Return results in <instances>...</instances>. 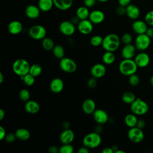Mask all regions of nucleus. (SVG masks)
<instances>
[{"label":"nucleus","mask_w":153,"mask_h":153,"mask_svg":"<svg viewBox=\"0 0 153 153\" xmlns=\"http://www.w3.org/2000/svg\"><path fill=\"white\" fill-rule=\"evenodd\" d=\"M128 82L133 87L137 86L140 82L139 76L136 73L128 76Z\"/></svg>","instance_id":"nucleus-39"},{"label":"nucleus","mask_w":153,"mask_h":153,"mask_svg":"<svg viewBox=\"0 0 153 153\" xmlns=\"http://www.w3.org/2000/svg\"><path fill=\"white\" fill-rule=\"evenodd\" d=\"M97 1V0H84V4L85 7L90 8L93 7Z\"/></svg>","instance_id":"nucleus-44"},{"label":"nucleus","mask_w":153,"mask_h":153,"mask_svg":"<svg viewBox=\"0 0 153 153\" xmlns=\"http://www.w3.org/2000/svg\"><path fill=\"white\" fill-rule=\"evenodd\" d=\"M42 71V68L41 65L38 64H33L30 65L29 73L33 75L34 77H37L41 74Z\"/></svg>","instance_id":"nucleus-34"},{"label":"nucleus","mask_w":153,"mask_h":153,"mask_svg":"<svg viewBox=\"0 0 153 153\" xmlns=\"http://www.w3.org/2000/svg\"><path fill=\"white\" fill-rule=\"evenodd\" d=\"M102 153H113L114 151L112 149V148L111 147H106L104 148L102 150Z\"/></svg>","instance_id":"nucleus-52"},{"label":"nucleus","mask_w":153,"mask_h":153,"mask_svg":"<svg viewBox=\"0 0 153 153\" xmlns=\"http://www.w3.org/2000/svg\"><path fill=\"white\" fill-rule=\"evenodd\" d=\"M115 153H125V151H122V150H120L119 149L115 152Z\"/></svg>","instance_id":"nucleus-59"},{"label":"nucleus","mask_w":153,"mask_h":153,"mask_svg":"<svg viewBox=\"0 0 153 153\" xmlns=\"http://www.w3.org/2000/svg\"><path fill=\"white\" fill-rule=\"evenodd\" d=\"M78 153H88L89 152V148L87 146L83 145V146L80 147L78 150Z\"/></svg>","instance_id":"nucleus-50"},{"label":"nucleus","mask_w":153,"mask_h":153,"mask_svg":"<svg viewBox=\"0 0 153 153\" xmlns=\"http://www.w3.org/2000/svg\"><path fill=\"white\" fill-rule=\"evenodd\" d=\"M25 109L27 112L29 114H35L39 111L40 105L35 100H29L25 103Z\"/></svg>","instance_id":"nucleus-24"},{"label":"nucleus","mask_w":153,"mask_h":153,"mask_svg":"<svg viewBox=\"0 0 153 153\" xmlns=\"http://www.w3.org/2000/svg\"><path fill=\"white\" fill-rule=\"evenodd\" d=\"M103 38H102L100 35H94L91 38L90 40V44L93 47H99L100 45H102L103 42Z\"/></svg>","instance_id":"nucleus-36"},{"label":"nucleus","mask_w":153,"mask_h":153,"mask_svg":"<svg viewBox=\"0 0 153 153\" xmlns=\"http://www.w3.org/2000/svg\"><path fill=\"white\" fill-rule=\"evenodd\" d=\"M48 151L50 153H57V152H59V148L57 147L56 146L52 145L48 148Z\"/></svg>","instance_id":"nucleus-48"},{"label":"nucleus","mask_w":153,"mask_h":153,"mask_svg":"<svg viewBox=\"0 0 153 153\" xmlns=\"http://www.w3.org/2000/svg\"><path fill=\"white\" fill-rule=\"evenodd\" d=\"M93 116L94 121L100 124H103L109 120V116L107 112L102 109H96L93 113Z\"/></svg>","instance_id":"nucleus-13"},{"label":"nucleus","mask_w":153,"mask_h":153,"mask_svg":"<svg viewBox=\"0 0 153 153\" xmlns=\"http://www.w3.org/2000/svg\"><path fill=\"white\" fill-rule=\"evenodd\" d=\"M90 12L88 7L84 6H81L78 7L76 11V16L80 20L88 19Z\"/></svg>","instance_id":"nucleus-28"},{"label":"nucleus","mask_w":153,"mask_h":153,"mask_svg":"<svg viewBox=\"0 0 153 153\" xmlns=\"http://www.w3.org/2000/svg\"><path fill=\"white\" fill-rule=\"evenodd\" d=\"M54 5L60 10L65 11L69 9L73 4V0H53Z\"/></svg>","instance_id":"nucleus-25"},{"label":"nucleus","mask_w":153,"mask_h":153,"mask_svg":"<svg viewBox=\"0 0 153 153\" xmlns=\"http://www.w3.org/2000/svg\"><path fill=\"white\" fill-rule=\"evenodd\" d=\"M54 41L48 37H45L44 39H42V48L47 50L50 51L52 50L54 47Z\"/></svg>","instance_id":"nucleus-33"},{"label":"nucleus","mask_w":153,"mask_h":153,"mask_svg":"<svg viewBox=\"0 0 153 153\" xmlns=\"http://www.w3.org/2000/svg\"><path fill=\"white\" fill-rule=\"evenodd\" d=\"M149 38H152L153 37V27H148L146 33H145Z\"/></svg>","instance_id":"nucleus-51"},{"label":"nucleus","mask_w":153,"mask_h":153,"mask_svg":"<svg viewBox=\"0 0 153 153\" xmlns=\"http://www.w3.org/2000/svg\"><path fill=\"white\" fill-rule=\"evenodd\" d=\"M150 83H151V85H152V87H153V75L150 78Z\"/></svg>","instance_id":"nucleus-58"},{"label":"nucleus","mask_w":153,"mask_h":153,"mask_svg":"<svg viewBox=\"0 0 153 153\" xmlns=\"http://www.w3.org/2000/svg\"><path fill=\"white\" fill-rule=\"evenodd\" d=\"M130 109L131 112L136 115H143L148 112L149 106L145 101L140 98H136L130 104Z\"/></svg>","instance_id":"nucleus-5"},{"label":"nucleus","mask_w":153,"mask_h":153,"mask_svg":"<svg viewBox=\"0 0 153 153\" xmlns=\"http://www.w3.org/2000/svg\"><path fill=\"white\" fill-rule=\"evenodd\" d=\"M5 112L4 110L2 109H0V120H2L4 119V118L5 117Z\"/></svg>","instance_id":"nucleus-54"},{"label":"nucleus","mask_w":153,"mask_h":153,"mask_svg":"<svg viewBox=\"0 0 153 153\" xmlns=\"http://www.w3.org/2000/svg\"><path fill=\"white\" fill-rule=\"evenodd\" d=\"M64 88L63 81L60 78L53 79L50 84V89L54 93H59Z\"/></svg>","instance_id":"nucleus-17"},{"label":"nucleus","mask_w":153,"mask_h":153,"mask_svg":"<svg viewBox=\"0 0 153 153\" xmlns=\"http://www.w3.org/2000/svg\"><path fill=\"white\" fill-rule=\"evenodd\" d=\"M60 140L63 143H71L75 139L74 131L69 129H64L60 134Z\"/></svg>","instance_id":"nucleus-16"},{"label":"nucleus","mask_w":153,"mask_h":153,"mask_svg":"<svg viewBox=\"0 0 153 153\" xmlns=\"http://www.w3.org/2000/svg\"><path fill=\"white\" fill-rule=\"evenodd\" d=\"M111 148H112V149H113V151H114V152H115L119 149L118 147L117 146H116V145H114V146H112Z\"/></svg>","instance_id":"nucleus-57"},{"label":"nucleus","mask_w":153,"mask_h":153,"mask_svg":"<svg viewBox=\"0 0 153 153\" xmlns=\"http://www.w3.org/2000/svg\"><path fill=\"white\" fill-rule=\"evenodd\" d=\"M4 80V76L2 72H0V83L2 84Z\"/></svg>","instance_id":"nucleus-56"},{"label":"nucleus","mask_w":153,"mask_h":153,"mask_svg":"<svg viewBox=\"0 0 153 153\" xmlns=\"http://www.w3.org/2000/svg\"><path fill=\"white\" fill-rule=\"evenodd\" d=\"M16 138L22 141H26L29 139L30 137V131L25 128H19L15 131Z\"/></svg>","instance_id":"nucleus-26"},{"label":"nucleus","mask_w":153,"mask_h":153,"mask_svg":"<svg viewBox=\"0 0 153 153\" xmlns=\"http://www.w3.org/2000/svg\"><path fill=\"white\" fill-rule=\"evenodd\" d=\"M97 78L94 77H92L90 78L87 81V86L90 88H94L97 86Z\"/></svg>","instance_id":"nucleus-43"},{"label":"nucleus","mask_w":153,"mask_h":153,"mask_svg":"<svg viewBox=\"0 0 153 153\" xmlns=\"http://www.w3.org/2000/svg\"><path fill=\"white\" fill-rule=\"evenodd\" d=\"M82 109L83 112L86 114H91L96 109V103L92 99H86L82 104Z\"/></svg>","instance_id":"nucleus-20"},{"label":"nucleus","mask_w":153,"mask_h":153,"mask_svg":"<svg viewBox=\"0 0 153 153\" xmlns=\"http://www.w3.org/2000/svg\"><path fill=\"white\" fill-rule=\"evenodd\" d=\"M21 79L23 81V82L25 83V85L27 86H31L35 82V78L33 75H32L28 73L26 75L24 76H20Z\"/></svg>","instance_id":"nucleus-35"},{"label":"nucleus","mask_w":153,"mask_h":153,"mask_svg":"<svg viewBox=\"0 0 153 153\" xmlns=\"http://www.w3.org/2000/svg\"><path fill=\"white\" fill-rule=\"evenodd\" d=\"M136 99L135 94L131 91H126L121 96L122 101L126 104H131Z\"/></svg>","instance_id":"nucleus-31"},{"label":"nucleus","mask_w":153,"mask_h":153,"mask_svg":"<svg viewBox=\"0 0 153 153\" xmlns=\"http://www.w3.org/2000/svg\"><path fill=\"white\" fill-rule=\"evenodd\" d=\"M109 0H97V1H99L100 2H107Z\"/></svg>","instance_id":"nucleus-60"},{"label":"nucleus","mask_w":153,"mask_h":153,"mask_svg":"<svg viewBox=\"0 0 153 153\" xmlns=\"http://www.w3.org/2000/svg\"><path fill=\"white\" fill-rule=\"evenodd\" d=\"M106 72V68L103 64L96 63L94 65L90 70L91 75L96 78H100L104 76Z\"/></svg>","instance_id":"nucleus-14"},{"label":"nucleus","mask_w":153,"mask_h":153,"mask_svg":"<svg viewBox=\"0 0 153 153\" xmlns=\"http://www.w3.org/2000/svg\"><path fill=\"white\" fill-rule=\"evenodd\" d=\"M147 29L148 24L145 21L136 20L132 24V29L137 35L145 33Z\"/></svg>","instance_id":"nucleus-15"},{"label":"nucleus","mask_w":153,"mask_h":153,"mask_svg":"<svg viewBox=\"0 0 153 153\" xmlns=\"http://www.w3.org/2000/svg\"><path fill=\"white\" fill-rule=\"evenodd\" d=\"M54 5L53 0H39L38 6L41 11H49Z\"/></svg>","instance_id":"nucleus-27"},{"label":"nucleus","mask_w":153,"mask_h":153,"mask_svg":"<svg viewBox=\"0 0 153 153\" xmlns=\"http://www.w3.org/2000/svg\"><path fill=\"white\" fill-rule=\"evenodd\" d=\"M60 60L59 66L63 72L71 74L76 71L77 65L73 59L68 57H63Z\"/></svg>","instance_id":"nucleus-7"},{"label":"nucleus","mask_w":153,"mask_h":153,"mask_svg":"<svg viewBox=\"0 0 153 153\" xmlns=\"http://www.w3.org/2000/svg\"><path fill=\"white\" fill-rule=\"evenodd\" d=\"M151 38L146 33L137 35L135 39L134 45L137 50L143 51L146 50L150 45Z\"/></svg>","instance_id":"nucleus-8"},{"label":"nucleus","mask_w":153,"mask_h":153,"mask_svg":"<svg viewBox=\"0 0 153 153\" xmlns=\"http://www.w3.org/2000/svg\"><path fill=\"white\" fill-rule=\"evenodd\" d=\"M102 142V137L99 133L95 131L87 134L82 139L83 145L89 149L97 148Z\"/></svg>","instance_id":"nucleus-4"},{"label":"nucleus","mask_w":153,"mask_h":153,"mask_svg":"<svg viewBox=\"0 0 153 153\" xmlns=\"http://www.w3.org/2000/svg\"><path fill=\"white\" fill-rule=\"evenodd\" d=\"M46 33L47 30L45 28L40 25H33L28 30L29 36L35 40H42L45 37Z\"/></svg>","instance_id":"nucleus-6"},{"label":"nucleus","mask_w":153,"mask_h":153,"mask_svg":"<svg viewBox=\"0 0 153 153\" xmlns=\"http://www.w3.org/2000/svg\"><path fill=\"white\" fill-rule=\"evenodd\" d=\"M19 96L21 100L26 102L28 101L30 99V92L29 91V90L27 89L23 88L20 91Z\"/></svg>","instance_id":"nucleus-38"},{"label":"nucleus","mask_w":153,"mask_h":153,"mask_svg":"<svg viewBox=\"0 0 153 153\" xmlns=\"http://www.w3.org/2000/svg\"><path fill=\"white\" fill-rule=\"evenodd\" d=\"M74 151V146L71 143L63 144L59 148L60 153H72Z\"/></svg>","instance_id":"nucleus-37"},{"label":"nucleus","mask_w":153,"mask_h":153,"mask_svg":"<svg viewBox=\"0 0 153 153\" xmlns=\"http://www.w3.org/2000/svg\"><path fill=\"white\" fill-rule=\"evenodd\" d=\"M88 19L93 24H100L105 20V14L101 10H95L90 13Z\"/></svg>","instance_id":"nucleus-18"},{"label":"nucleus","mask_w":153,"mask_h":153,"mask_svg":"<svg viewBox=\"0 0 153 153\" xmlns=\"http://www.w3.org/2000/svg\"><path fill=\"white\" fill-rule=\"evenodd\" d=\"M126 14L132 20H137L140 16V10L134 4H129L126 7Z\"/></svg>","instance_id":"nucleus-21"},{"label":"nucleus","mask_w":153,"mask_h":153,"mask_svg":"<svg viewBox=\"0 0 153 153\" xmlns=\"http://www.w3.org/2000/svg\"><path fill=\"white\" fill-rule=\"evenodd\" d=\"M118 68L121 74L130 76L136 72L138 66L132 59H124L120 63Z\"/></svg>","instance_id":"nucleus-2"},{"label":"nucleus","mask_w":153,"mask_h":153,"mask_svg":"<svg viewBox=\"0 0 153 153\" xmlns=\"http://www.w3.org/2000/svg\"><path fill=\"white\" fill-rule=\"evenodd\" d=\"M127 136L129 140L134 143H140L144 139V134L142 130L136 126L130 128L127 133Z\"/></svg>","instance_id":"nucleus-9"},{"label":"nucleus","mask_w":153,"mask_h":153,"mask_svg":"<svg viewBox=\"0 0 153 153\" xmlns=\"http://www.w3.org/2000/svg\"><path fill=\"white\" fill-rule=\"evenodd\" d=\"M132 41H133V37H132V35L130 33H124L121 38V41L124 45L131 44Z\"/></svg>","instance_id":"nucleus-40"},{"label":"nucleus","mask_w":153,"mask_h":153,"mask_svg":"<svg viewBox=\"0 0 153 153\" xmlns=\"http://www.w3.org/2000/svg\"><path fill=\"white\" fill-rule=\"evenodd\" d=\"M118 2L120 5L126 7L129 4H130L131 0H118Z\"/></svg>","instance_id":"nucleus-46"},{"label":"nucleus","mask_w":153,"mask_h":153,"mask_svg":"<svg viewBox=\"0 0 153 153\" xmlns=\"http://www.w3.org/2000/svg\"><path fill=\"white\" fill-rule=\"evenodd\" d=\"M121 39L115 33H109L103 38L102 46L105 51L114 52L120 45Z\"/></svg>","instance_id":"nucleus-1"},{"label":"nucleus","mask_w":153,"mask_h":153,"mask_svg":"<svg viewBox=\"0 0 153 153\" xmlns=\"http://www.w3.org/2000/svg\"><path fill=\"white\" fill-rule=\"evenodd\" d=\"M116 13L119 16H123L126 14V7L119 5L116 9Z\"/></svg>","instance_id":"nucleus-45"},{"label":"nucleus","mask_w":153,"mask_h":153,"mask_svg":"<svg viewBox=\"0 0 153 153\" xmlns=\"http://www.w3.org/2000/svg\"><path fill=\"white\" fill-rule=\"evenodd\" d=\"M23 30L22 23L18 20L11 21L8 25V31L11 35H18Z\"/></svg>","instance_id":"nucleus-23"},{"label":"nucleus","mask_w":153,"mask_h":153,"mask_svg":"<svg viewBox=\"0 0 153 153\" xmlns=\"http://www.w3.org/2000/svg\"><path fill=\"white\" fill-rule=\"evenodd\" d=\"M78 31L82 35H88L93 30V23L89 19L80 20L77 25Z\"/></svg>","instance_id":"nucleus-11"},{"label":"nucleus","mask_w":153,"mask_h":153,"mask_svg":"<svg viewBox=\"0 0 153 153\" xmlns=\"http://www.w3.org/2000/svg\"><path fill=\"white\" fill-rule=\"evenodd\" d=\"M135 45L129 44H126L121 50V56L123 59H132L135 56L136 53Z\"/></svg>","instance_id":"nucleus-19"},{"label":"nucleus","mask_w":153,"mask_h":153,"mask_svg":"<svg viewBox=\"0 0 153 153\" xmlns=\"http://www.w3.org/2000/svg\"><path fill=\"white\" fill-rule=\"evenodd\" d=\"M134 60L138 68H143L149 65L150 57L147 53L142 51L134 56Z\"/></svg>","instance_id":"nucleus-12"},{"label":"nucleus","mask_w":153,"mask_h":153,"mask_svg":"<svg viewBox=\"0 0 153 153\" xmlns=\"http://www.w3.org/2000/svg\"><path fill=\"white\" fill-rule=\"evenodd\" d=\"M137 120H138L137 118L136 115L134 114L133 113L128 114L124 118V123L126 125L130 128L136 127Z\"/></svg>","instance_id":"nucleus-29"},{"label":"nucleus","mask_w":153,"mask_h":153,"mask_svg":"<svg viewBox=\"0 0 153 153\" xmlns=\"http://www.w3.org/2000/svg\"><path fill=\"white\" fill-rule=\"evenodd\" d=\"M41 10L38 6L35 5H29L26 7L25 9V14L27 17L30 19H37L41 13Z\"/></svg>","instance_id":"nucleus-22"},{"label":"nucleus","mask_w":153,"mask_h":153,"mask_svg":"<svg viewBox=\"0 0 153 153\" xmlns=\"http://www.w3.org/2000/svg\"><path fill=\"white\" fill-rule=\"evenodd\" d=\"M145 125H146L145 121L143 119H139V120H137V124H136V127H137L139 128L142 129L143 128L145 127Z\"/></svg>","instance_id":"nucleus-47"},{"label":"nucleus","mask_w":153,"mask_h":153,"mask_svg":"<svg viewBox=\"0 0 153 153\" xmlns=\"http://www.w3.org/2000/svg\"><path fill=\"white\" fill-rule=\"evenodd\" d=\"M16 136L15 133H7L4 138L5 140L9 143H13V142L15 141V140L16 139Z\"/></svg>","instance_id":"nucleus-42"},{"label":"nucleus","mask_w":153,"mask_h":153,"mask_svg":"<svg viewBox=\"0 0 153 153\" xmlns=\"http://www.w3.org/2000/svg\"><path fill=\"white\" fill-rule=\"evenodd\" d=\"M102 62L105 65H111L115 60V55L112 51H106L102 56Z\"/></svg>","instance_id":"nucleus-30"},{"label":"nucleus","mask_w":153,"mask_h":153,"mask_svg":"<svg viewBox=\"0 0 153 153\" xmlns=\"http://www.w3.org/2000/svg\"><path fill=\"white\" fill-rule=\"evenodd\" d=\"M145 21L148 25L153 26V10L149 11L146 14L145 16Z\"/></svg>","instance_id":"nucleus-41"},{"label":"nucleus","mask_w":153,"mask_h":153,"mask_svg":"<svg viewBox=\"0 0 153 153\" xmlns=\"http://www.w3.org/2000/svg\"><path fill=\"white\" fill-rule=\"evenodd\" d=\"M53 54L57 59H61L65 57V50L62 45H54L53 49L52 50Z\"/></svg>","instance_id":"nucleus-32"},{"label":"nucleus","mask_w":153,"mask_h":153,"mask_svg":"<svg viewBox=\"0 0 153 153\" xmlns=\"http://www.w3.org/2000/svg\"><path fill=\"white\" fill-rule=\"evenodd\" d=\"M102 131V124H98V125L95 127V132L98 133L100 134V133H101Z\"/></svg>","instance_id":"nucleus-53"},{"label":"nucleus","mask_w":153,"mask_h":153,"mask_svg":"<svg viewBox=\"0 0 153 153\" xmlns=\"http://www.w3.org/2000/svg\"><path fill=\"white\" fill-rule=\"evenodd\" d=\"M60 32L64 35L70 36H72L75 32V25L71 21L65 20L60 23L59 25Z\"/></svg>","instance_id":"nucleus-10"},{"label":"nucleus","mask_w":153,"mask_h":153,"mask_svg":"<svg viewBox=\"0 0 153 153\" xmlns=\"http://www.w3.org/2000/svg\"><path fill=\"white\" fill-rule=\"evenodd\" d=\"M30 65L29 62L24 59L16 60L12 65L13 72L19 76H24L29 72Z\"/></svg>","instance_id":"nucleus-3"},{"label":"nucleus","mask_w":153,"mask_h":153,"mask_svg":"<svg viewBox=\"0 0 153 153\" xmlns=\"http://www.w3.org/2000/svg\"><path fill=\"white\" fill-rule=\"evenodd\" d=\"M6 134H7V133H6V131H5V128L1 126L0 127V140L4 139Z\"/></svg>","instance_id":"nucleus-49"},{"label":"nucleus","mask_w":153,"mask_h":153,"mask_svg":"<svg viewBox=\"0 0 153 153\" xmlns=\"http://www.w3.org/2000/svg\"><path fill=\"white\" fill-rule=\"evenodd\" d=\"M62 127H63L64 129H67V128H69V124L68 121H65L63 124H62Z\"/></svg>","instance_id":"nucleus-55"}]
</instances>
